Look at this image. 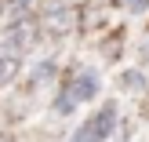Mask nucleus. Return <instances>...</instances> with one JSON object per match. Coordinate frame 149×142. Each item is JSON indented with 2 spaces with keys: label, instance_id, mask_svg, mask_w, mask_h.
Here are the masks:
<instances>
[{
  "label": "nucleus",
  "instance_id": "obj_1",
  "mask_svg": "<svg viewBox=\"0 0 149 142\" xmlns=\"http://www.w3.org/2000/svg\"><path fill=\"white\" fill-rule=\"evenodd\" d=\"M116 117H120L116 102L98 106V109H95V117H87V120L69 135V142H106L109 135H113V128H116Z\"/></svg>",
  "mask_w": 149,
  "mask_h": 142
},
{
  "label": "nucleus",
  "instance_id": "obj_2",
  "mask_svg": "<svg viewBox=\"0 0 149 142\" xmlns=\"http://www.w3.org/2000/svg\"><path fill=\"white\" fill-rule=\"evenodd\" d=\"M98 87H102V80H98V73H95L91 66L73 69V77L65 80V91H69L77 102H91V99H98Z\"/></svg>",
  "mask_w": 149,
  "mask_h": 142
},
{
  "label": "nucleus",
  "instance_id": "obj_3",
  "mask_svg": "<svg viewBox=\"0 0 149 142\" xmlns=\"http://www.w3.org/2000/svg\"><path fill=\"white\" fill-rule=\"evenodd\" d=\"M44 26H47L51 33H65V29L73 26V11H69V7H55V11H47Z\"/></svg>",
  "mask_w": 149,
  "mask_h": 142
},
{
  "label": "nucleus",
  "instance_id": "obj_4",
  "mask_svg": "<svg viewBox=\"0 0 149 142\" xmlns=\"http://www.w3.org/2000/svg\"><path fill=\"white\" fill-rule=\"evenodd\" d=\"M18 66H22V58H18V55H7V51L0 48V87H4L7 80H15Z\"/></svg>",
  "mask_w": 149,
  "mask_h": 142
},
{
  "label": "nucleus",
  "instance_id": "obj_5",
  "mask_svg": "<svg viewBox=\"0 0 149 142\" xmlns=\"http://www.w3.org/2000/svg\"><path fill=\"white\" fill-rule=\"evenodd\" d=\"M120 84L124 87H127V91H146V77H142V73H124V77H120Z\"/></svg>",
  "mask_w": 149,
  "mask_h": 142
},
{
  "label": "nucleus",
  "instance_id": "obj_6",
  "mask_svg": "<svg viewBox=\"0 0 149 142\" xmlns=\"http://www.w3.org/2000/svg\"><path fill=\"white\" fill-rule=\"evenodd\" d=\"M51 77H55V62H47V58H44V62H36L33 84H44V80H51Z\"/></svg>",
  "mask_w": 149,
  "mask_h": 142
},
{
  "label": "nucleus",
  "instance_id": "obj_7",
  "mask_svg": "<svg viewBox=\"0 0 149 142\" xmlns=\"http://www.w3.org/2000/svg\"><path fill=\"white\" fill-rule=\"evenodd\" d=\"M29 11V0H11V18H26Z\"/></svg>",
  "mask_w": 149,
  "mask_h": 142
},
{
  "label": "nucleus",
  "instance_id": "obj_8",
  "mask_svg": "<svg viewBox=\"0 0 149 142\" xmlns=\"http://www.w3.org/2000/svg\"><path fill=\"white\" fill-rule=\"evenodd\" d=\"M124 7H127L131 15H142L146 7H149V0H124Z\"/></svg>",
  "mask_w": 149,
  "mask_h": 142
}]
</instances>
